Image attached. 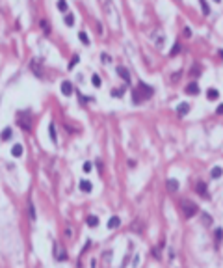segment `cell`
I'll use <instances>...</instances> for the list:
<instances>
[{"instance_id":"6da1fadb","label":"cell","mask_w":223,"mask_h":268,"mask_svg":"<svg viewBox=\"0 0 223 268\" xmlns=\"http://www.w3.org/2000/svg\"><path fill=\"white\" fill-rule=\"evenodd\" d=\"M153 95H154L153 86H149V84H145V82H140L138 88L132 89V102H134V104H141L143 101L151 99Z\"/></svg>"},{"instance_id":"7a4b0ae2","label":"cell","mask_w":223,"mask_h":268,"mask_svg":"<svg viewBox=\"0 0 223 268\" xmlns=\"http://www.w3.org/2000/svg\"><path fill=\"white\" fill-rule=\"evenodd\" d=\"M181 209H182V212H184L186 218H192V216H195V214L199 212L197 203H194V201H190V199H181Z\"/></svg>"},{"instance_id":"3957f363","label":"cell","mask_w":223,"mask_h":268,"mask_svg":"<svg viewBox=\"0 0 223 268\" xmlns=\"http://www.w3.org/2000/svg\"><path fill=\"white\" fill-rule=\"evenodd\" d=\"M17 123H19V127L22 129V130H30L32 129V121H30V112H19V119H17Z\"/></svg>"},{"instance_id":"277c9868","label":"cell","mask_w":223,"mask_h":268,"mask_svg":"<svg viewBox=\"0 0 223 268\" xmlns=\"http://www.w3.org/2000/svg\"><path fill=\"white\" fill-rule=\"evenodd\" d=\"M30 71L37 76V78H43V67H41V60L39 58H33V60H30Z\"/></svg>"},{"instance_id":"5b68a950","label":"cell","mask_w":223,"mask_h":268,"mask_svg":"<svg viewBox=\"0 0 223 268\" xmlns=\"http://www.w3.org/2000/svg\"><path fill=\"white\" fill-rule=\"evenodd\" d=\"M54 259H56V261H67V253H65V248H63V246L54 244Z\"/></svg>"},{"instance_id":"8992f818","label":"cell","mask_w":223,"mask_h":268,"mask_svg":"<svg viewBox=\"0 0 223 268\" xmlns=\"http://www.w3.org/2000/svg\"><path fill=\"white\" fill-rule=\"evenodd\" d=\"M73 91H74V86H73L69 80H63V84H61V93H63L65 97H69V95H73Z\"/></svg>"},{"instance_id":"52a82bcc","label":"cell","mask_w":223,"mask_h":268,"mask_svg":"<svg viewBox=\"0 0 223 268\" xmlns=\"http://www.w3.org/2000/svg\"><path fill=\"white\" fill-rule=\"evenodd\" d=\"M117 75H119V76H121V78L127 82V84L130 82V73H128V69H127V67H123V65H117Z\"/></svg>"},{"instance_id":"ba28073f","label":"cell","mask_w":223,"mask_h":268,"mask_svg":"<svg viewBox=\"0 0 223 268\" xmlns=\"http://www.w3.org/2000/svg\"><path fill=\"white\" fill-rule=\"evenodd\" d=\"M166 186H167L169 194L179 192V181H177V179H167V181H166Z\"/></svg>"},{"instance_id":"9c48e42d","label":"cell","mask_w":223,"mask_h":268,"mask_svg":"<svg viewBox=\"0 0 223 268\" xmlns=\"http://www.w3.org/2000/svg\"><path fill=\"white\" fill-rule=\"evenodd\" d=\"M195 190H197V194H199L201 198H208V190H207V184H205L203 181H199V183L195 184Z\"/></svg>"},{"instance_id":"30bf717a","label":"cell","mask_w":223,"mask_h":268,"mask_svg":"<svg viewBox=\"0 0 223 268\" xmlns=\"http://www.w3.org/2000/svg\"><path fill=\"white\" fill-rule=\"evenodd\" d=\"M78 186H80V190H82V192H86V194H89V192L93 190V184H91L89 181H86V179H82Z\"/></svg>"},{"instance_id":"8fae6325","label":"cell","mask_w":223,"mask_h":268,"mask_svg":"<svg viewBox=\"0 0 223 268\" xmlns=\"http://www.w3.org/2000/svg\"><path fill=\"white\" fill-rule=\"evenodd\" d=\"M186 93H188V95H197V93H199V86H197L195 82L188 84V86H186Z\"/></svg>"},{"instance_id":"7c38bea8","label":"cell","mask_w":223,"mask_h":268,"mask_svg":"<svg viewBox=\"0 0 223 268\" xmlns=\"http://www.w3.org/2000/svg\"><path fill=\"white\" fill-rule=\"evenodd\" d=\"M188 112H190V104H188V102H181L179 108H177V114H179V116H186Z\"/></svg>"},{"instance_id":"4fadbf2b","label":"cell","mask_w":223,"mask_h":268,"mask_svg":"<svg viewBox=\"0 0 223 268\" xmlns=\"http://www.w3.org/2000/svg\"><path fill=\"white\" fill-rule=\"evenodd\" d=\"M121 225V218L119 216H112L110 220H108V227L110 229H115V227H119Z\"/></svg>"},{"instance_id":"5bb4252c","label":"cell","mask_w":223,"mask_h":268,"mask_svg":"<svg viewBox=\"0 0 223 268\" xmlns=\"http://www.w3.org/2000/svg\"><path fill=\"white\" fill-rule=\"evenodd\" d=\"M223 175V168H220V166H214L212 170H210V177L212 179H220Z\"/></svg>"},{"instance_id":"9a60e30c","label":"cell","mask_w":223,"mask_h":268,"mask_svg":"<svg viewBox=\"0 0 223 268\" xmlns=\"http://www.w3.org/2000/svg\"><path fill=\"white\" fill-rule=\"evenodd\" d=\"M39 26H41V30H43V32H45L47 35H48V34L52 32V30H50V22H48L47 19H41V20H39Z\"/></svg>"},{"instance_id":"2e32d148","label":"cell","mask_w":223,"mask_h":268,"mask_svg":"<svg viewBox=\"0 0 223 268\" xmlns=\"http://www.w3.org/2000/svg\"><path fill=\"white\" fill-rule=\"evenodd\" d=\"M218 97H220V91H218L216 88H210V89L207 91V99H208V101H216Z\"/></svg>"},{"instance_id":"e0dca14e","label":"cell","mask_w":223,"mask_h":268,"mask_svg":"<svg viewBox=\"0 0 223 268\" xmlns=\"http://www.w3.org/2000/svg\"><path fill=\"white\" fill-rule=\"evenodd\" d=\"M48 134H50L52 143H58V136H56V127H54V123H50V125H48Z\"/></svg>"},{"instance_id":"ac0fdd59","label":"cell","mask_w":223,"mask_h":268,"mask_svg":"<svg viewBox=\"0 0 223 268\" xmlns=\"http://www.w3.org/2000/svg\"><path fill=\"white\" fill-rule=\"evenodd\" d=\"M11 155H13V157H20V155H22V145H20V143H15V145L11 147Z\"/></svg>"},{"instance_id":"d6986e66","label":"cell","mask_w":223,"mask_h":268,"mask_svg":"<svg viewBox=\"0 0 223 268\" xmlns=\"http://www.w3.org/2000/svg\"><path fill=\"white\" fill-rule=\"evenodd\" d=\"M86 222H87V225H89V227H97V225H99V218H97V216H93V214H91V216H87V220H86Z\"/></svg>"},{"instance_id":"ffe728a7","label":"cell","mask_w":223,"mask_h":268,"mask_svg":"<svg viewBox=\"0 0 223 268\" xmlns=\"http://www.w3.org/2000/svg\"><path fill=\"white\" fill-rule=\"evenodd\" d=\"M199 4H201V7H203V13H205V15H210V6H208V2H207V0H199Z\"/></svg>"},{"instance_id":"44dd1931","label":"cell","mask_w":223,"mask_h":268,"mask_svg":"<svg viewBox=\"0 0 223 268\" xmlns=\"http://www.w3.org/2000/svg\"><path fill=\"white\" fill-rule=\"evenodd\" d=\"M125 95V88H115L112 89V97H123Z\"/></svg>"},{"instance_id":"7402d4cb","label":"cell","mask_w":223,"mask_h":268,"mask_svg":"<svg viewBox=\"0 0 223 268\" xmlns=\"http://www.w3.org/2000/svg\"><path fill=\"white\" fill-rule=\"evenodd\" d=\"M65 24H67V26H74V15L67 13V15H65Z\"/></svg>"},{"instance_id":"603a6c76","label":"cell","mask_w":223,"mask_h":268,"mask_svg":"<svg viewBox=\"0 0 223 268\" xmlns=\"http://www.w3.org/2000/svg\"><path fill=\"white\" fill-rule=\"evenodd\" d=\"M78 39H80L84 45H89V37H87V34H86V32H80V34H78Z\"/></svg>"},{"instance_id":"cb8c5ba5","label":"cell","mask_w":223,"mask_h":268,"mask_svg":"<svg viewBox=\"0 0 223 268\" xmlns=\"http://www.w3.org/2000/svg\"><path fill=\"white\" fill-rule=\"evenodd\" d=\"M181 48H182V47H181V43L177 41V43L173 45V48H171V52H169V54H171V56H177V54L181 52Z\"/></svg>"},{"instance_id":"d4e9b609","label":"cell","mask_w":223,"mask_h":268,"mask_svg":"<svg viewBox=\"0 0 223 268\" xmlns=\"http://www.w3.org/2000/svg\"><path fill=\"white\" fill-rule=\"evenodd\" d=\"M91 84H93L95 88H100V76H99V75H93V76H91Z\"/></svg>"},{"instance_id":"484cf974","label":"cell","mask_w":223,"mask_h":268,"mask_svg":"<svg viewBox=\"0 0 223 268\" xmlns=\"http://www.w3.org/2000/svg\"><path fill=\"white\" fill-rule=\"evenodd\" d=\"M9 138H11V129L7 127V129H4V130H2V140L6 142V140H9Z\"/></svg>"},{"instance_id":"4316f807","label":"cell","mask_w":223,"mask_h":268,"mask_svg":"<svg viewBox=\"0 0 223 268\" xmlns=\"http://www.w3.org/2000/svg\"><path fill=\"white\" fill-rule=\"evenodd\" d=\"M56 6H58V9H60V11H63V13L67 11V2H65V0H58V4H56Z\"/></svg>"},{"instance_id":"83f0119b","label":"cell","mask_w":223,"mask_h":268,"mask_svg":"<svg viewBox=\"0 0 223 268\" xmlns=\"http://www.w3.org/2000/svg\"><path fill=\"white\" fill-rule=\"evenodd\" d=\"M65 238H73V227H71V224L65 225Z\"/></svg>"},{"instance_id":"f1b7e54d","label":"cell","mask_w":223,"mask_h":268,"mask_svg":"<svg viewBox=\"0 0 223 268\" xmlns=\"http://www.w3.org/2000/svg\"><path fill=\"white\" fill-rule=\"evenodd\" d=\"M78 61H80V56H78V54H74V56H73V60H71V63H69V69H73Z\"/></svg>"},{"instance_id":"f546056e","label":"cell","mask_w":223,"mask_h":268,"mask_svg":"<svg viewBox=\"0 0 223 268\" xmlns=\"http://www.w3.org/2000/svg\"><path fill=\"white\" fill-rule=\"evenodd\" d=\"M100 61H102V63H110V61H112L110 54H104V52H102V54H100Z\"/></svg>"},{"instance_id":"4dcf8cb0","label":"cell","mask_w":223,"mask_h":268,"mask_svg":"<svg viewBox=\"0 0 223 268\" xmlns=\"http://www.w3.org/2000/svg\"><path fill=\"white\" fill-rule=\"evenodd\" d=\"M82 170H84L86 173H89V171L93 170V164H91V162H84V166H82Z\"/></svg>"},{"instance_id":"1f68e13d","label":"cell","mask_w":223,"mask_h":268,"mask_svg":"<svg viewBox=\"0 0 223 268\" xmlns=\"http://www.w3.org/2000/svg\"><path fill=\"white\" fill-rule=\"evenodd\" d=\"M28 214H30V218H32V220H35V209H33V205H32V203L28 205Z\"/></svg>"},{"instance_id":"d6a6232c","label":"cell","mask_w":223,"mask_h":268,"mask_svg":"<svg viewBox=\"0 0 223 268\" xmlns=\"http://www.w3.org/2000/svg\"><path fill=\"white\" fill-rule=\"evenodd\" d=\"M203 222H205V225H210V224H212V216H208V214H203Z\"/></svg>"},{"instance_id":"836d02e7","label":"cell","mask_w":223,"mask_h":268,"mask_svg":"<svg viewBox=\"0 0 223 268\" xmlns=\"http://www.w3.org/2000/svg\"><path fill=\"white\" fill-rule=\"evenodd\" d=\"M221 238H223V229H221V227H220V229H216V240L220 242Z\"/></svg>"},{"instance_id":"e575fe53","label":"cell","mask_w":223,"mask_h":268,"mask_svg":"<svg viewBox=\"0 0 223 268\" xmlns=\"http://www.w3.org/2000/svg\"><path fill=\"white\" fill-rule=\"evenodd\" d=\"M199 71H201V67H199V65H195V67H192V75H195V76H199Z\"/></svg>"},{"instance_id":"d590c367","label":"cell","mask_w":223,"mask_h":268,"mask_svg":"<svg viewBox=\"0 0 223 268\" xmlns=\"http://www.w3.org/2000/svg\"><path fill=\"white\" fill-rule=\"evenodd\" d=\"M184 35H186V37H190V35H192V32H190V28H184Z\"/></svg>"},{"instance_id":"8d00e7d4","label":"cell","mask_w":223,"mask_h":268,"mask_svg":"<svg viewBox=\"0 0 223 268\" xmlns=\"http://www.w3.org/2000/svg\"><path fill=\"white\" fill-rule=\"evenodd\" d=\"M216 112H218V114H223V104H220V106H218V110H216Z\"/></svg>"},{"instance_id":"74e56055","label":"cell","mask_w":223,"mask_h":268,"mask_svg":"<svg viewBox=\"0 0 223 268\" xmlns=\"http://www.w3.org/2000/svg\"><path fill=\"white\" fill-rule=\"evenodd\" d=\"M220 58H223V50H220Z\"/></svg>"},{"instance_id":"f35d334b","label":"cell","mask_w":223,"mask_h":268,"mask_svg":"<svg viewBox=\"0 0 223 268\" xmlns=\"http://www.w3.org/2000/svg\"><path fill=\"white\" fill-rule=\"evenodd\" d=\"M214 2H220V0H214Z\"/></svg>"}]
</instances>
